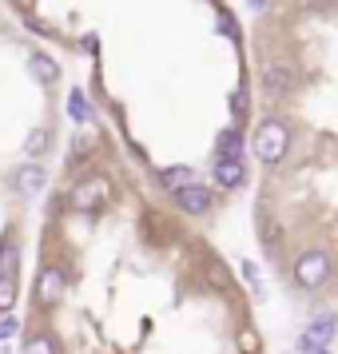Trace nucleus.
<instances>
[{
  "label": "nucleus",
  "instance_id": "obj_2",
  "mask_svg": "<svg viewBox=\"0 0 338 354\" xmlns=\"http://www.w3.org/2000/svg\"><path fill=\"white\" fill-rule=\"evenodd\" d=\"M330 279V255L326 251H303L294 259V283L303 290H322Z\"/></svg>",
  "mask_w": 338,
  "mask_h": 354
},
{
  "label": "nucleus",
  "instance_id": "obj_4",
  "mask_svg": "<svg viewBox=\"0 0 338 354\" xmlns=\"http://www.w3.org/2000/svg\"><path fill=\"white\" fill-rule=\"evenodd\" d=\"M338 335V319L335 315H319V319L303 326V335H299V351H326Z\"/></svg>",
  "mask_w": 338,
  "mask_h": 354
},
{
  "label": "nucleus",
  "instance_id": "obj_17",
  "mask_svg": "<svg viewBox=\"0 0 338 354\" xmlns=\"http://www.w3.org/2000/svg\"><path fill=\"white\" fill-rule=\"evenodd\" d=\"M17 306V279H4L0 274V315Z\"/></svg>",
  "mask_w": 338,
  "mask_h": 354
},
{
  "label": "nucleus",
  "instance_id": "obj_18",
  "mask_svg": "<svg viewBox=\"0 0 338 354\" xmlns=\"http://www.w3.org/2000/svg\"><path fill=\"white\" fill-rule=\"evenodd\" d=\"M20 330V319H0V338H12Z\"/></svg>",
  "mask_w": 338,
  "mask_h": 354
},
{
  "label": "nucleus",
  "instance_id": "obj_7",
  "mask_svg": "<svg viewBox=\"0 0 338 354\" xmlns=\"http://www.w3.org/2000/svg\"><path fill=\"white\" fill-rule=\"evenodd\" d=\"M176 203L187 215H207L211 211V192L207 187H199V183H187V187H179L176 192Z\"/></svg>",
  "mask_w": 338,
  "mask_h": 354
},
{
  "label": "nucleus",
  "instance_id": "obj_14",
  "mask_svg": "<svg viewBox=\"0 0 338 354\" xmlns=\"http://www.w3.org/2000/svg\"><path fill=\"white\" fill-rule=\"evenodd\" d=\"M17 267H20L17 247H12V239H4L0 243V274H4V279H17Z\"/></svg>",
  "mask_w": 338,
  "mask_h": 354
},
{
  "label": "nucleus",
  "instance_id": "obj_11",
  "mask_svg": "<svg viewBox=\"0 0 338 354\" xmlns=\"http://www.w3.org/2000/svg\"><path fill=\"white\" fill-rule=\"evenodd\" d=\"M28 72H32V80L52 84L56 76H60V64H56V60H48V56H28Z\"/></svg>",
  "mask_w": 338,
  "mask_h": 354
},
{
  "label": "nucleus",
  "instance_id": "obj_5",
  "mask_svg": "<svg viewBox=\"0 0 338 354\" xmlns=\"http://www.w3.org/2000/svg\"><path fill=\"white\" fill-rule=\"evenodd\" d=\"M64 290H68V279L60 267H44L40 271V279H36V303L40 306H56L64 299Z\"/></svg>",
  "mask_w": 338,
  "mask_h": 354
},
{
  "label": "nucleus",
  "instance_id": "obj_1",
  "mask_svg": "<svg viewBox=\"0 0 338 354\" xmlns=\"http://www.w3.org/2000/svg\"><path fill=\"white\" fill-rule=\"evenodd\" d=\"M108 199H112V183L104 176H92V179H84V183H76V187L68 192V207L80 211V215H92V211H100Z\"/></svg>",
  "mask_w": 338,
  "mask_h": 354
},
{
  "label": "nucleus",
  "instance_id": "obj_12",
  "mask_svg": "<svg viewBox=\"0 0 338 354\" xmlns=\"http://www.w3.org/2000/svg\"><path fill=\"white\" fill-rule=\"evenodd\" d=\"M160 183L167 187V192H179V187H187V183H191V167H163Z\"/></svg>",
  "mask_w": 338,
  "mask_h": 354
},
{
  "label": "nucleus",
  "instance_id": "obj_16",
  "mask_svg": "<svg viewBox=\"0 0 338 354\" xmlns=\"http://www.w3.org/2000/svg\"><path fill=\"white\" fill-rule=\"evenodd\" d=\"M48 140H52V136H48V128H36L32 136L24 140V151H28V156L36 160V156H44V147H48Z\"/></svg>",
  "mask_w": 338,
  "mask_h": 354
},
{
  "label": "nucleus",
  "instance_id": "obj_20",
  "mask_svg": "<svg viewBox=\"0 0 338 354\" xmlns=\"http://www.w3.org/2000/svg\"><path fill=\"white\" fill-rule=\"evenodd\" d=\"M247 4H251V8H263V4H267V0H247Z\"/></svg>",
  "mask_w": 338,
  "mask_h": 354
},
{
  "label": "nucleus",
  "instance_id": "obj_15",
  "mask_svg": "<svg viewBox=\"0 0 338 354\" xmlns=\"http://www.w3.org/2000/svg\"><path fill=\"white\" fill-rule=\"evenodd\" d=\"M24 354H60V342L52 335H32L24 342Z\"/></svg>",
  "mask_w": 338,
  "mask_h": 354
},
{
  "label": "nucleus",
  "instance_id": "obj_3",
  "mask_svg": "<svg viewBox=\"0 0 338 354\" xmlns=\"http://www.w3.org/2000/svg\"><path fill=\"white\" fill-rule=\"evenodd\" d=\"M255 156L263 163H283V156H287V147H290V131L279 124V120H267L263 128L255 131Z\"/></svg>",
  "mask_w": 338,
  "mask_h": 354
},
{
  "label": "nucleus",
  "instance_id": "obj_10",
  "mask_svg": "<svg viewBox=\"0 0 338 354\" xmlns=\"http://www.w3.org/2000/svg\"><path fill=\"white\" fill-rule=\"evenodd\" d=\"M215 160H243V131L239 128L219 131V140H215Z\"/></svg>",
  "mask_w": 338,
  "mask_h": 354
},
{
  "label": "nucleus",
  "instance_id": "obj_19",
  "mask_svg": "<svg viewBox=\"0 0 338 354\" xmlns=\"http://www.w3.org/2000/svg\"><path fill=\"white\" fill-rule=\"evenodd\" d=\"M231 108L239 115H247V92H235V100H231Z\"/></svg>",
  "mask_w": 338,
  "mask_h": 354
},
{
  "label": "nucleus",
  "instance_id": "obj_6",
  "mask_svg": "<svg viewBox=\"0 0 338 354\" xmlns=\"http://www.w3.org/2000/svg\"><path fill=\"white\" fill-rule=\"evenodd\" d=\"M12 183H17V192L24 195V199H32V195L44 192V183H48V171H44V167H36V163H24V167H17Z\"/></svg>",
  "mask_w": 338,
  "mask_h": 354
},
{
  "label": "nucleus",
  "instance_id": "obj_8",
  "mask_svg": "<svg viewBox=\"0 0 338 354\" xmlns=\"http://www.w3.org/2000/svg\"><path fill=\"white\" fill-rule=\"evenodd\" d=\"M211 176H215V183H223V187H243L247 183V163L243 160H215Z\"/></svg>",
  "mask_w": 338,
  "mask_h": 354
},
{
  "label": "nucleus",
  "instance_id": "obj_21",
  "mask_svg": "<svg viewBox=\"0 0 338 354\" xmlns=\"http://www.w3.org/2000/svg\"><path fill=\"white\" fill-rule=\"evenodd\" d=\"M299 354H326V351H299Z\"/></svg>",
  "mask_w": 338,
  "mask_h": 354
},
{
  "label": "nucleus",
  "instance_id": "obj_13",
  "mask_svg": "<svg viewBox=\"0 0 338 354\" xmlns=\"http://www.w3.org/2000/svg\"><path fill=\"white\" fill-rule=\"evenodd\" d=\"M68 115H72L76 124H88V120H92V104H88V96H84L80 88L68 96Z\"/></svg>",
  "mask_w": 338,
  "mask_h": 354
},
{
  "label": "nucleus",
  "instance_id": "obj_9",
  "mask_svg": "<svg viewBox=\"0 0 338 354\" xmlns=\"http://www.w3.org/2000/svg\"><path fill=\"white\" fill-rule=\"evenodd\" d=\"M263 88H267V96H287L290 88H294V72L283 64L263 68Z\"/></svg>",
  "mask_w": 338,
  "mask_h": 354
}]
</instances>
